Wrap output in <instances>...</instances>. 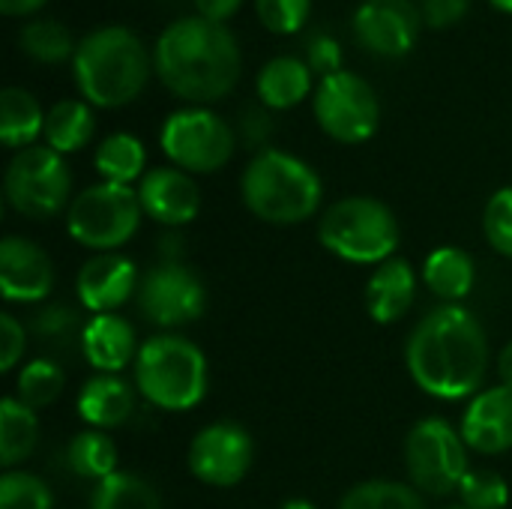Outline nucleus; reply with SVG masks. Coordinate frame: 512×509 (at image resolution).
Instances as JSON below:
<instances>
[{
    "label": "nucleus",
    "instance_id": "nucleus-27",
    "mask_svg": "<svg viewBox=\"0 0 512 509\" xmlns=\"http://www.w3.org/2000/svg\"><path fill=\"white\" fill-rule=\"evenodd\" d=\"M93 165L105 183H120V186H132L135 180L141 183L147 165L144 141L135 138L132 132H114L99 141Z\"/></svg>",
    "mask_w": 512,
    "mask_h": 509
},
{
    "label": "nucleus",
    "instance_id": "nucleus-28",
    "mask_svg": "<svg viewBox=\"0 0 512 509\" xmlns=\"http://www.w3.org/2000/svg\"><path fill=\"white\" fill-rule=\"evenodd\" d=\"M90 509H159V495L144 477L132 471H114L93 486Z\"/></svg>",
    "mask_w": 512,
    "mask_h": 509
},
{
    "label": "nucleus",
    "instance_id": "nucleus-37",
    "mask_svg": "<svg viewBox=\"0 0 512 509\" xmlns=\"http://www.w3.org/2000/svg\"><path fill=\"white\" fill-rule=\"evenodd\" d=\"M483 231L495 252L512 258V186L498 189L483 213Z\"/></svg>",
    "mask_w": 512,
    "mask_h": 509
},
{
    "label": "nucleus",
    "instance_id": "nucleus-25",
    "mask_svg": "<svg viewBox=\"0 0 512 509\" xmlns=\"http://www.w3.org/2000/svg\"><path fill=\"white\" fill-rule=\"evenodd\" d=\"M45 132V111L24 87H6L0 93V141L12 150L33 147Z\"/></svg>",
    "mask_w": 512,
    "mask_h": 509
},
{
    "label": "nucleus",
    "instance_id": "nucleus-10",
    "mask_svg": "<svg viewBox=\"0 0 512 509\" xmlns=\"http://www.w3.org/2000/svg\"><path fill=\"white\" fill-rule=\"evenodd\" d=\"M405 468L411 483L429 495H450L462 486L468 468V444L447 420H420L405 441Z\"/></svg>",
    "mask_w": 512,
    "mask_h": 509
},
{
    "label": "nucleus",
    "instance_id": "nucleus-11",
    "mask_svg": "<svg viewBox=\"0 0 512 509\" xmlns=\"http://www.w3.org/2000/svg\"><path fill=\"white\" fill-rule=\"evenodd\" d=\"M318 126L339 144H363L378 132L381 102L366 78L357 72H333L321 78L312 96Z\"/></svg>",
    "mask_w": 512,
    "mask_h": 509
},
{
    "label": "nucleus",
    "instance_id": "nucleus-1",
    "mask_svg": "<svg viewBox=\"0 0 512 509\" xmlns=\"http://www.w3.org/2000/svg\"><path fill=\"white\" fill-rule=\"evenodd\" d=\"M408 372L414 384L441 402H459L474 396L489 369V342L483 324L462 309L447 303L429 312L411 333L405 348Z\"/></svg>",
    "mask_w": 512,
    "mask_h": 509
},
{
    "label": "nucleus",
    "instance_id": "nucleus-22",
    "mask_svg": "<svg viewBox=\"0 0 512 509\" xmlns=\"http://www.w3.org/2000/svg\"><path fill=\"white\" fill-rule=\"evenodd\" d=\"M78 417L93 429H117L135 411L132 387L117 375H96L78 393Z\"/></svg>",
    "mask_w": 512,
    "mask_h": 509
},
{
    "label": "nucleus",
    "instance_id": "nucleus-19",
    "mask_svg": "<svg viewBox=\"0 0 512 509\" xmlns=\"http://www.w3.org/2000/svg\"><path fill=\"white\" fill-rule=\"evenodd\" d=\"M138 342L135 330L126 318L120 315H93L84 324V339H81V357L102 375H117L138 357Z\"/></svg>",
    "mask_w": 512,
    "mask_h": 509
},
{
    "label": "nucleus",
    "instance_id": "nucleus-43",
    "mask_svg": "<svg viewBox=\"0 0 512 509\" xmlns=\"http://www.w3.org/2000/svg\"><path fill=\"white\" fill-rule=\"evenodd\" d=\"M48 0H0V12L9 18H21V15H33L45 6Z\"/></svg>",
    "mask_w": 512,
    "mask_h": 509
},
{
    "label": "nucleus",
    "instance_id": "nucleus-16",
    "mask_svg": "<svg viewBox=\"0 0 512 509\" xmlns=\"http://www.w3.org/2000/svg\"><path fill=\"white\" fill-rule=\"evenodd\" d=\"M138 201H141V210L153 222L168 225V228L189 225L192 219H198V210H201L198 183L192 180V174L174 165L147 171L138 183Z\"/></svg>",
    "mask_w": 512,
    "mask_h": 509
},
{
    "label": "nucleus",
    "instance_id": "nucleus-30",
    "mask_svg": "<svg viewBox=\"0 0 512 509\" xmlns=\"http://www.w3.org/2000/svg\"><path fill=\"white\" fill-rule=\"evenodd\" d=\"M18 48L39 63H66L69 57H75L78 42L72 39V33L60 21L36 18V21H27L21 27Z\"/></svg>",
    "mask_w": 512,
    "mask_h": 509
},
{
    "label": "nucleus",
    "instance_id": "nucleus-4",
    "mask_svg": "<svg viewBox=\"0 0 512 509\" xmlns=\"http://www.w3.org/2000/svg\"><path fill=\"white\" fill-rule=\"evenodd\" d=\"M243 204L267 225H300L315 216L324 198L318 171L294 153L264 147L240 180Z\"/></svg>",
    "mask_w": 512,
    "mask_h": 509
},
{
    "label": "nucleus",
    "instance_id": "nucleus-45",
    "mask_svg": "<svg viewBox=\"0 0 512 509\" xmlns=\"http://www.w3.org/2000/svg\"><path fill=\"white\" fill-rule=\"evenodd\" d=\"M279 509H318L312 501H306V498H294V501H285Z\"/></svg>",
    "mask_w": 512,
    "mask_h": 509
},
{
    "label": "nucleus",
    "instance_id": "nucleus-38",
    "mask_svg": "<svg viewBox=\"0 0 512 509\" xmlns=\"http://www.w3.org/2000/svg\"><path fill=\"white\" fill-rule=\"evenodd\" d=\"M306 63L312 72H321V78L342 72V45L327 33H315L306 45Z\"/></svg>",
    "mask_w": 512,
    "mask_h": 509
},
{
    "label": "nucleus",
    "instance_id": "nucleus-36",
    "mask_svg": "<svg viewBox=\"0 0 512 509\" xmlns=\"http://www.w3.org/2000/svg\"><path fill=\"white\" fill-rule=\"evenodd\" d=\"M255 12L270 33L288 36L306 27L312 0H255Z\"/></svg>",
    "mask_w": 512,
    "mask_h": 509
},
{
    "label": "nucleus",
    "instance_id": "nucleus-46",
    "mask_svg": "<svg viewBox=\"0 0 512 509\" xmlns=\"http://www.w3.org/2000/svg\"><path fill=\"white\" fill-rule=\"evenodd\" d=\"M495 9H501V12H507V15H512V0H489Z\"/></svg>",
    "mask_w": 512,
    "mask_h": 509
},
{
    "label": "nucleus",
    "instance_id": "nucleus-40",
    "mask_svg": "<svg viewBox=\"0 0 512 509\" xmlns=\"http://www.w3.org/2000/svg\"><path fill=\"white\" fill-rule=\"evenodd\" d=\"M468 9H471V0H423L420 3L423 21L435 30L453 27L456 21L468 15Z\"/></svg>",
    "mask_w": 512,
    "mask_h": 509
},
{
    "label": "nucleus",
    "instance_id": "nucleus-20",
    "mask_svg": "<svg viewBox=\"0 0 512 509\" xmlns=\"http://www.w3.org/2000/svg\"><path fill=\"white\" fill-rule=\"evenodd\" d=\"M417 294V276L408 261L390 258L375 267L366 282V309L375 324H396L405 318Z\"/></svg>",
    "mask_w": 512,
    "mask_h": 509
},
{
    "label": "nucleus",
    "instance_id": "nucleus-31",
    "mask_svg": "<svg viewBox=\"0 0 512 509\" xmlns=\"http://www.w3.org/2000/svg\"><path fill=\"white\" fill-rule=\"evenodd\" d=\"M33 336L54 354H69V351H81V339H84V324L78 321V312L63 306V303H51L45 309L36 312L33 318Z\"/></svg>",
    "mask_w": 512,
    "mask_h": 509
},
{
    "label": "nucleus",
    "instance_id": "nucleus-8",
    "mask_svg": "<svg viewBox=\"0 0 512 509\" xmlns=\"http://www.w3.org/2000/svg\"><path fill=\"white\" fill-rule=\"evenodd\" d=\"M6 204L27 219H51L69 210L72 171L66 159L48 144L24 147L12 156L3 177Z\"/></svg>",
    "mask_w": 512,
    "mask_h": 509
},
{
    "label": "nucleus",
    "instance_id": "nucleus-26",
    "mask_svg": "<svg viewBox=\"0 0 512 509\" xmlns=\"http://www.w3.org/2000/svg\"><path fill=\"white\" fill-rule=\"evenodd\" d=\"M36 441H39L36 411L21 399L6 396L0 402V465L12 471L36 450Z\"/></svg>",
    "mask_w": 512,
    "mask_h": 509
},
{
    "label": "nucleus",
    "instance_id": "nucleus-24",
    "mask_svg": "<svg viewBox=\"0 0 512 509\" xmlns=\"http://www.w3.org/2000/svg\"><path fill=\"white\" fill-rule=\"evenodd\" d=\"M423 282L447 303H459L474 291L477 282V270H474V258L465 249L456 246H441L435 252H429L426 264H423Z\"/></svg>",
    "mask_w": 512,
    "mask_h": 509
},
{
    "label": "nucleus",
    "instance_id": "nucleus-17",
    "mask_svg": "<svg viewBox=\"0 0 512 509\" xmlns=\"http://www.w3.org/2000/svg\"><path fill=\"white\" fill-rule=\"evenodd\" d=\"M54 288V267L45 249L24 237L0 243V291L9 303H42Z\"/></svg>",
    "mask_w": 512,
    "mask_h": 509
},
{
    "label": "nucleus",
    "instance_id": "nucleus-14",
    "mask_svg": "<svg viewBox=\"0 0 512 509\" xmlns=\"http://www.w3.org/2000/svg\"><path fill=\"white\" fill-rule=\"evenodd\" d=\"M423 12L411 0H363L354 12L357 42L378 57H405L420 33Z\"/></svg>",
    "mask_w": 512,
    "mask_h": 509
},
{
    "label": "nucleus",
    "instance_id": "nucleus-7",
    "mask_svg": "<svg viewBox=\"0 0 512 509\" xmlns=\"http://www.w3.org/2000/svg\"><path fill=\"white\" fill-rule=\"evenodd\" d=\"M141 213L138 189L102 180L72 198L66 210V231L87 249L114 252L135 237Z\"/></svg>",
    "mask_w": 512,
    "mask_h": 509
},
{
    "label": "nucleus",
    "instance_id": "nucleus-29",
    "mask_svg": "<svg viewBox=\"0 0 512 509\" xmlns=\"http://www.w3.org/2000/svg\"><path fill=\"white\" fill-rule=\"evenodd\" d=\"M66 462H69L72 474L99 483V480H105V477H111L117 471V447L105 432L87 429V432H81V435H75L69 441Z\"/></svg>",
    "mask_w": 512,
    "mask_h": 509
},
{
    "label": "nucleus",
    "instance_id": "nucleus-2",
    "mask_svg": "<svg viewBox=\"0 0 512 509\" xmlns=\"http://www.w3.org/2000/svg\"><path fill=\"white\" fill-rule=\"evenodd\" d=\"M153 69L162 84L189 102H216L228 96L243 72L234 33L201 15L171 21L153 45Z\"/></svg>",
    "mask_w": 512,
    "mask_h": 509
},
{
    "label": "nucleus",
    "instance_id": "nucleus-6",
    "mask_svg": "<svg viewBox=\"0 0 512 509\" xmlns=\"http://www.w3.org/2000/svg\"><path fill=\"white\" fill-rule=\"evenodd\" d=\"M318 240L348 264H384L399 246V222L384 201L351 195L321 216Z\"/></svg>",
    "mask_w": 512,
    "mask_h": 509
},
{
    "label": "nucleus",
    "instance_id": "nucleus-23",
    "mask_svg": "<svg viewBox=\"0 0 512 509\" xmlns=\"http://www.w3.org/2000/svg\"><path fill=\"white\" fill-rule=\"evenodd\" d=\"M96 135V114L93 105L84 99H60L57 105L48 108L45 114V144L57 150L60 156L78 153L87 147Z\"/></svg>",
    "mask_w": 512,
    "mask_h": 509
},
{
    "label": "nucleus",
    "instance_id": "nucleus-33",
    "mask_svg": "<svg viewBox=\"0 0 512 509\" xmlns=\"http://www.w3.org/2000/svg\"><path fill=\"white\" fill-rule=\"evenodd\" d=\"M63 384H66V375H63V369L48 357H39V360H33V363H27L21 372H18V396L15 399H21L24 405H30L33 411L36 408H45V405H51L60 393H63Z\"/></svg>",
    "mask_w": 512,
    "mask_h": 509
},
{
    "label": "nucleus",
    "instance_id": "nucleus-3",
    "mask_svg": "<svg viewBox=\"0 0 512 509\" xmlns=\"http://www.w3.org/2000/svg\"><path fill=\"white\" fill-rule=\"evenodd\" d=\"M153 54L144 39L120 24L90 30L72 57L75 84L93 108H120L147 87Z\"/></svg>",
    "mask_w": 512,
    "mask_h": 509
},
{
    "label": "nucleus",
    "instance_id": "nucleus-5",
    "mask_svg": "<svg viewBox=\"0 0 512 509\" xmlns=\"http://www.w3.org/2000/svg\"><path fill=\"white\" fill-rule=\"evenodd\" d=\"M207 384V357L183 336H153L135 357V387L159 411H189L201 405Z\"/></svg>",
    "mask_w": 512,
    "mask_h": 509
},
{
    "label": "nucleus",
    "instance_id": "nucleus-47",
    "mask_svg": "<svg viewBox=\"0 0 512 509\" xmlns=\"http://www.w3.org/2000/svg\"><path fill=\"white\" fill-rule=\"evenodd\" d=\"M450 509H468V507H450Z\"/></svg>",
    "mask_w": 512,
    "mask_h": 509
},
{
    "label": "nucleus",
    "instance_id": "nucleus-34",
    "mask_svg": "<svg viewBox=\"0 0 512 509\" xmlns=\"http://www.w3.org/2000/svg\"><path fill=\"white\" fill-rule=\"evenodd\" d=\"M0 509H54V495L36 474L6 471L0 477Z\"/></svg>",
    "mask_w": 512,
    "mask_h": 509
},
{
    "label": "nucleus",
    "instance_id": "nucleus-12",
    "mask_svg": "<svg viewBox=\"0 0 512 509\" xmlns=\"http://www.w3.org/2000/svg\"><path fill=\"white\" fill-rule=\"evenodd\" d=\"M138 309L156 327H183L204 315L207 291L204 282L177 261H162L147 270L138 285Z\"/></svg>",
    "mask_w": 512,
    "mask_h": 509
},
{
    "label": "nucleus",
    "instance_id": "nucleus-18",
    "mask_svg": "<svg viewBox=\"0 0 512 509\" xmlns=\"http://www.w3.org/2000/svg\"><path fill=\"white\" fill-rule=\"evenodd\" d=\"M462 438L468 450L483 456H501L512 450V390L492 387L474 396L462 417Z\"/></svg>",
    "mask_w": 512,
    "mask_h": 509
},
{
    "label": "nucleus",
    "instance_id": "nucleus-42",
    "mask_svg": "<svg viewBox=\"0 0 512 509\" xmlns=\"http://www.w3.org/2000/svg\"><path fill=\"white\" fill-rule=\"evenodd\" d=\"M240 129H243V135H246L249 141H261V138H267V132H270V117H267L264 105H261V108H246Z\"/></svg>",
    "mask_w": 512,
    "mask_h": 509
},
{
    "label": "nucleus",
    "instance_id": "nucleus-44",
    "mask_svg": "<svg viewBox=\"0 0 512 509\" xmlns=\"http://www.w3.org/2000/svg\"><path fill=\"white\" fill-rule=\"evenodd\" d=\"M498 375H501V384L512 390V342L501 351V357H498Z\"/></svg>",
    "mask_w": 512,
    "mask_h": 509
},
{
    "label": "nucleus",
    "instance_id": "nucleus-32",
    "mask_svg": "<svg viewBox=\"0 0 512 509\" xmlns=\"http://www.w3.org/2000/svg\"><path fill=\"white\" fill-rule=\"evenodd\" d=\"M339 509H423L420 495L405 486V483H393V480H369L354 486Z\"/></svg>",
    "mask_w": 512,
    "mask_h": 509
},
{
    "label": "nucleus",
    "instance_id": "nucleus-41",
    "mask_svg": "<svg viewBox=\"0 0 512 509\" xmlns=\"http://www.w3.org/2000/svg\"><path fill=\"white\" fill-rule=\"evenodd\" d=\"M195 3V12L207 21H216V24H225L228 18L237 15L240 3L243 0H192Z\"/></svg>",
    "mask_w": 512,
    "mask_h": 509
},
{
    "label": "nucleus",
    "instance_id": "nucleus-21",
    "mask_svg": "<svg viewBox=\"0 0 512 509\" xmlns=\"http://www.w3.org/2000/svg\"><path fill=\"white\" fill-rule=\"evenodd\" d=\"M255 90L261 105L270 111L294 108L312 93V66L297 54H276L261 66Z\"/></svg>",
    "mask_w": 512,
    "mask_h": 509
},
{
    "label": "nucleus",
    "instance_id": "nucleus-13",
    "mask_svg": "<svg viewBox=\"0 0 512 509\" xmlns=\"http://www.w3.org/2000/svg\"><path fill=\"white\" fill-rule=\"evenodd\" d=\"M255 459V444L249 432L237 423L204 426L189 447V471L204 486L231 489L237 486Z\"/></svg>",
    "mask_w": 512,
    "mask_h": 509
},
{
    "label": "nucleus",
    "instance_id": "nucleus-15",
    "mask_svg": "<svg viewBox=\"0 0 512 509\" xmlns=\"http://www.w3.org/2000/svg\"><path fill=\"white\" fill-rule=\"evenodd\" d=\"M141 276L135 261L117 252H99L78 270V300L93 315H111L120 309L132 294H138Z\"/></svg>",
    "mask_w": 512,
    "mask_h": 509
},
{
    "label": "nucleus",
    "instance_id": "nucleus-39",
    "mask_svg": "<svg viewBox=\"0 0 512 509\" xmlns=\"http://www.w3.org/2000/svg\"><path fill=\"white\" fill-rule=\"evenodd\" d=\"M0 342H3L0 372H12V369L18 366V360L24 357V348H27L24 324H21L12 312H3V315H0Z\"/></svg>",
    "mask_w": 512,
    "mask_h": 509
},
{
    "label": "nucleus",
    "instance_id": "nucleus-35",
    "mask_svg": "<svg viewBox=\"0 0 512 509\" xmlns=\"http://www.w3.org/2000/svg\"><path fill=\"white\" fill-rule=\"evenodd\" d=\"M462 504L468 509H504L510 504V486L498 471H468L459 486Z\"/></svg>",
    "mask_w": 512,
    "mask_h": 509
},
{
    "label": "nucleus",
    "instance_id": "nucleus-9",
    "mask_svg": "<svg viewBox=\"0 0 512 509\" xmlns=\"http://www.w3.org/2000/svg\"><path fill=\"white\" fill-rule=\"evenodd\" d=\"M159 147L174 168L186 174H213L234 156L237 135L216 111L189 105L165 117Z\"/></svg>",
    "mask_w": 512,
    "mask_h": 509
}]
</instances>
